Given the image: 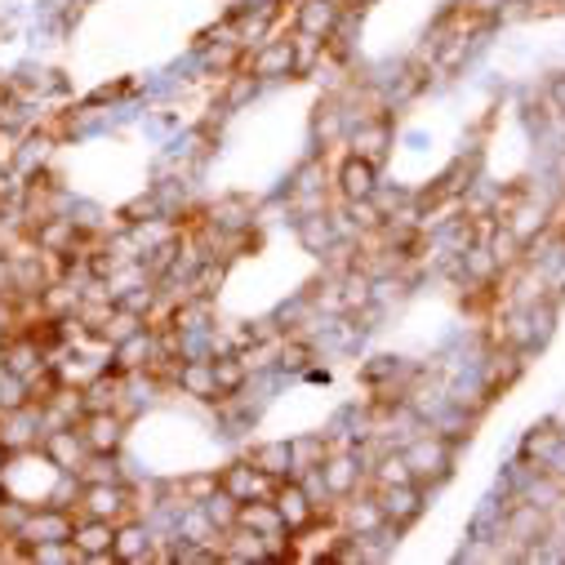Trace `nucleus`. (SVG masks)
<instances>
[{
    "label": "nucleus",
    "mask_w": 565,
    "mask_h": 565,
    "mask_svg": "<svg viewBox=\"0 0 565 565\" xmlns=\"http://www.w3.org/2000/svg\"><path fill=\"white\" fill-rule=\"evenodd\" d=\"M218 490H227L236 503H249V499H271L276 481L263 468H254L249 459H236V463L218 468Z\"/></svg>",
    "instance_id": "11"
},
{
    "label": "nucleus",
    "mask_w": 565,
    "mask_h": 565,
    "mask_svg": "<svg viewBox=\"0 0 565 565\" xmlns=\"http://www.w3.org/2000/svg\"><path fill=\"white\" fill-rule=\"evenodd\" d=\"M392 143H396V129H392V116H365L361 125L348 129V148L352 157L370 161L383 170V161L392 157Z\"/></svg>",
    "instance_id": "9"
},
{
    "label": "nucleus",
    "mask_w": 565,
    "mask_h": 565,
    "mask_svg": "<svg viewBox=\"0 0 565 565\" xmlns=\"http://www.w3.org/2000/svg\"><path fill=\"white\" fill-rule=\"evenodd\" d=\"M334 192L343 196V201H365V196H374L379 192V166H370V161H361V157H343V166L334 170Z\"/></svg>",
    "instance_id": "15"
},
{
    "label": "nucleus",
    "mask_w": 565,
    "mask_h": 565,
    "mask_svg": "<svg viewBox=\"0 0 565 565\" xmlns=\"http://www.w3.org/2000/svg\"><path fill=\"white\" fill-rule=\"evenodd\" d=\"M516 374H521V356L512 348H494L490 361L481 365V396L494 401L499 392H508L516 383Z\"/></svg>",
    "instance_id": "17"
},
{
    "label": "nucleus",
    "mask_w": 565,
    "mask_h": 565,
    "mask_svg": "<svg viewBox=\"0 0 565 565\" xmlns=\"http://www.w3.org/2000/svg\"><path fill=\"white\" fill-rule=\"evenodd\" d=\"M334 512H339V525H343L348 534H356V539H361V534H374V530L383 525V512H379V499H374V494H365V499L352 494V499H343V508H334Z\"/></svg>",
    "instance_id": "20"
},
{
    "label": "nucleus",
    "mask_w": 565,
    "mask_h": 565,
    "mask_svg": "<svg viewBox=\"0 0 565 565\" xmlns=\"http://www.w3.org/2000/svg\"><path fill=\"white\" fill-rule=\"evenodd\" d=\"M76 428H81L89 455H120L129 441V418L120 409H85L76 418Z\"/></svg>",
    "instance_id": "4"
},
{
    "label": "nucleus",
    "mask_w": 565,
    "mask_h": 565,
    "mask_svg": "<svg viewBox=\"0 0 565 565\" xmlns=\"http://www.w3.org/2000/svg\"><path fill=\"white\" fill-rule=\"evenodd\" d=\"M374 499H379V512H383V521L396 530V534H405L418 516H423V508H428V490H423L418 481H401V486H379L374 490Z\"/></svg>",
    "instance_id": "6"
},
{
    "label": "nucleus",
    "mask_w": 565,
    "mask_h": 565,
    "mask_svg": "<svg viewBox=\"0 0 565 565\" xmlns=\"http://www.w3.org/2000/svg\"><path fill=\"white\" fill-rule=\"evenodd\" d=\"M299 241H303L308 254H321V258H326V254L339 245V218H334L330 210L303 214V218H299Z\"/></svg>",
    "instance_id": "19"
},
{
    "label": "nucleus",
    "mask_w": 565,
    "mask_h": 565,
    "mask_svg": "<svg viewBox=\"0 0 565 565\" xmlns=\"http://www.w3.org/2000/svg\"><path fill=\"white\" fill-rule=\"evenodd\" d=\"M249 463L263 468L271 481H286L295 477V450H290V437H271V441H258L249 450Z\"/></svg>",
    "instance_id": "18"
},
{
    "label": "nucleus",
    "mask_w": 565,
    "mask_h": 565,
    "mask_svg": "<svg viewBox=\"0 0 565 565\" xmlns=\"http://www.w3.org/2000/svg\"><path fill=\"white\" fill-rule=\"evenodd\" d=\"M170 383H174L183 396H192V401L218 405V383H214V365H210V356H188V361H179Z\"/></svg>",
    "instance_id": "14"
},
{
    "label": "nucleus",
    "mask_w": 565,
    "mask_h": 565,
    "mask_svg": "<svg viewBox=\"0 0 565 565\" xmlns=\"http://www.w3.org/2000/svg\"><path fill=\"white\" fill-rule=\"evenodd\" d=\"M174 490H179V499H183V503H205V499L218 490V468L188 472V477H179V481H174Z\"/></svg>",
    "instance_id": "25"
},
{
    "label": "nucleus",
    "mask_w": 565,
    "mask_h": 565,
    "mask_svg": "<svg viewBox=\"0 0 565 565\" xmlns=\"http://www.w3.org/2000/svg\"><path fill=\"white\" fill-rule=\"evenodd\" d=\"M76 530V508H63V503H36L23 512L14 539L19 543H54V539H72Z\"/></svg>",
    "instance_id": "5"
},
{
    "label": "nucleus",
    "mask_w": 565,
    "mask_h": 565,
    "mask_svg": "<svg viewBox=\"0 0 565 565\" xmlns=\"http://www.w3.org/2000/svg\"><path fill=\"white\" fill-rule=\"evenodd\" d=\"M547 103H552V107L565 116V72H556V76L547 81Z\"/></svg>",
    "instance_id": "29"
},
{
    "label": "nucleus",
    "mask_w": 565,
    "mask_h": 565,
    "mask_svg": "<svg viewBox=\"0 0 565 565\" xmlns=\"http://www.w3.org/2000/svg\"><path fill=\"white\" fill-rule=\"evenodd\" d=\"M10 503V486H6V477H0V508Z\"/></svg>",
    "instance_id": "30"
},
{
    "label": "nucleus",
    "mask_w": 565,
    "mask_h": 565,
    "mask_svg": "<svg viewBox=\"0 0 565 565\" xmlns=\"http://www.w3.org/2000/svg\"><path fill=\"white\" fill-rule=\"evenodd\" d=\"M321 481H326L330 499H334V503H343V499L361 494V486L370 481V463L361 459V450L339 446V450H330V455H326V463H321Z\"/></svg>",
    "instance_id": "3"
},
{
    "label": "nucleus",
    "mask_w": 565,
    "mask_h": 565,
    "mask_svg": "<svg viewBox=\"0 0 565 565\" xmlns=\"http://www.w3.org/2000/svg\"><path fill=\"white\" fill-rule=\"evenodd\" d=\"M401 455H405V463L423 490L450 481V472H455V441L441 433H418Z\"/></svg>",
    "instance_id": "1"
},
{
    "label": "nucleus",
    "mask_w": 565,
    "mask_h": 565,
    "mask_svg": "<svg viewBox=\"0 0 565 565\" xmlns=\"http://www.w3.org/2000/svg\"><path fill=\"white\" fill-rule=\"evenodd\" d=\"M111 530H116V521H103V516H85V512H76L72 543L81 547V556H85L89 565H116V556H111Z\"/></svg>",
    "instance_id": "12"
},
{
    "label": "nucleus",
    "mask_w": 565,
    "mask_h": 565,
    "mask_svg": "<svg viewBox=\"0 0 565 565\" xmlns=\"http://www.w3.org/2000/svg\"><path fill=\"white\" fill-rule=\"evenodd\" d=\"M258 85H271V81H295L299 76V58H295V32L290 36H267L263 45H254L241 63Z\"/></svg>",
    "instance_id": "2"
},
{
    "label": "nucleus",
    "mask_w": 565,
    "mask_h": 565,
    "mask_svg": "<svg viewBox=\"0 0 565 565\" xmlns=\"http://www.w3.org/2000/svg\"><path fill=\"white\" fill-rule=\"evenodd\" d=\"M41 433H45V418H41L36 405H23V409H6V414H0V441L10 446V455L32 450V446L41 441Z\"/></svg>",
    "instance_id": "13"
},
{
    "label": "nucleus",
    "mask_w": 565,
    "mask_h": 565,
    "mask_svg": "<svg viewBox=\"0 0 565 565\" xmlns=\"http://www.w3.org/2000/svg\"><path fill=\"white\" fill-rule=\"evenodd\" d=\"M6 463H10V446L0 441V472H6Z\"/></svg>",
    "instance_id": "31"
},
{
    "label": "nucleus",
    "mask_w": 565,
    "mask_h": 565,
    "mask_svg": "<svg viewBox=\"0 0 565 565\" xmlns=\"http://www.w3.org/2000/svg\"><path fill=\"white\" fill-rule=\"evenodd\" d=\"M401 481H414V472H409L405 455H401V450H383V455H379V463L370 468V486L379 490V486H401Z\"/></svg>",
    "instance_id": "23"
},
{
    "label": "nucleus",
    "mask_w": 565,
    "mask_h": 565,
    "mask_svg": "<svg viewBox=\"0 0 565 565\" xmlns=\"http://www.w3.org/2000/svg\"><path fill=\"white\" fill-rule=\"evenodd\" d=\"M157 543L161 539L152 534V525L143 516H125L111 530V556H116V565H148V561H157Z\"/></svg>",
    "instance_id": "8"
},
{
    "label": "nucleus",
    "mask_w": 565,
    "mask_h": 565,
    "mask_svg": "<svg viewBox=\"0 0 565 565\" xmlns=\"http://www.w3.org/2000/svg\"><path fill=\"white\" fill-rule=\"evenodd\" d=\"M271 508H276V516H280V525H286L290 534H299L303 525H312L317 521V503H312V494L303 490V481L299 477H286V481H276V490H271Z\"/></svg>",
    "instance_id": "10"
},
{
    "label": "nucleus",
    "mask_w": 565,
    "mask_h": 565,
    "mask_svg": "<svg viewBox=\"0 0 565 565\" xmlns=\"http://www.w3.org/2000/svg\"><path fill=\"white\" fill-rule=\"evenodd\" d=\"M14 303V258L0 249V308Z\"/></svg>",
    "instance_id": "28"
},
{
    "label": "nucleus",
    "mask_w": 565,
    "mask_h": 565,
    "mask_svg": "<svg viewBox=\"0 0 565 565\" xmlns=\"http://www.w3.org/2000/svg\"><path fill=\"white\" fill-rule=\"evenodd\" d=\"M334 6H339V10H343V14H348V10H352V6H356V0H334Z\"/></svg>",
    "instance_id": "32"
},
{
    "label": "nucleus",
    "mask_w": 565,
    "mask_h": 565,
    "mask_svg": "<svg viewBox=\"0 0 565 565\" xmlns=\"http://www.w3.org/2000/svg\"><path fill=\"white\" fill-rule=\"evenodd\" d=\"M236 525L254 530L258 539H280V534H290L286 525H280V516H276L271 499H249V503H241V512H236Z\"/></svg>",
    "instance_id": "21"
},
{
    "label": "nucleus",
    "mask_w": 565,
    "mask_h": 565,
    "mask_svg": "<svg viewBox=\"0 0 565 565\" xmlns=\"http://www.w3.org/2000/svg\"><path fill=\"white\" fill-rule=\"evenodd\" d=\"M76 477H81L85 486H89V481H125V468H120V455H89Z\"/></svg>",
    "instance_id": "26"
},
{
    "label": "nucleus",
    "mask_w": 565,
    "mask_h": 565,
    "mask_svg": "<svg viewBox=\"0 0 565 565\" xmlns=\"http://www.w3.org/2000/svg\"><path fill=\"white\" fill-rule=\"evenodd\" d=\"M36 450L58 468V472H81L85 468V459H89V446H85V437H81V428L76 423H54V428H45L41 433V441H36Z\"/></svg>",
    "instance_id": "7"
},
{
    "label": "nucleus",
    "mask_w": 565,
    "mask_h": 565,
    "mask_svg": "<svg viewBox=\"0 0 565 565\" xmlns=\"http://www.w3.org/2000/svg\"><path fill=\"white\" fill-rule=\"evenodd\" d=\"M201 512H205V521L214 525V534H227L232 525H236V512H241V503L227 494V490H214L205 503H196Z\"/></svg>",
    "instance_id": "24"
},
{
    "label": "nucleus",
    "mask_w": 565,
    "mask_h": 565,
    "mask_svg": "<svg viewBox=\"0 0 565 565\" xmlns=\"http://www.w3.org/2000/svg\"><path fill=\"white\" fill-rule=\"evenodd\" d=\"M308 365H312V343L295 339V343H286V348H280V370H290V374H303Z\"/></svg>",
    "instance_id": "27"
},
{
    "label": "nucleus",
    "mask_w": 565,
    "mask_h": 565,
    "mask_svg": "<svg viewBox=\"0 0 565 565\" xmlns=\"http://www.w3.org/2000/svg\"><path fill=\"white\" fill-rule=\"evenodd\" d=\"M290 450H295V477H299L308 468H321L334 446H330L326 433H308V437H290Z\"/></svg>",
    "instance_id": "22"
},
{
    "label": "nucleus",
    "mask_w": 565,
    "mask_h": 565,
    "mask_svg": "<svg viewBox=\"0 0 565 565\" xmlns=\"http://www.w3.org/2000/svg\"><path fill=\"white\" fill-rule=\"evenodd\" d=\"M339 19H343V10L334 0H299L295 6V32L317 36V41H330L339 32Z\"/></svg>",
    "instance_id": "16"
}]
</instances>
